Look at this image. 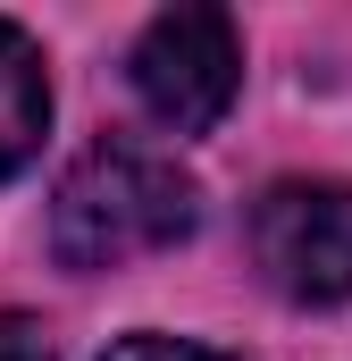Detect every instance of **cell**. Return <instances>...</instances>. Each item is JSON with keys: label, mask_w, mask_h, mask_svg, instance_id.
Masks as SVG:
<instances>
[{"label": "cell", "mask_w": 352, "mask_h": 361, "mask_svg": "<svg viewBox=\"0 0 352 361\" xmlns=\"http://www.w3.org/2000/svg\"><path fill=\"white\" fill-rule=\"evenodd\" d=\"M0 361H51L42 319H25V311H0Z\"/></svg>", "instance_id": "6"}, {"label": "cell", "mask_w": 352, "mask_h": 361, "mask_svg": "<svg viewBox=\"0 0 352 361\" xmlns=\"http://www.w3.org/2000/svg\"><path fill=\"white\" fill-rule=\"evenodd\" d=\"M193 219H201L193 177L176 169L168 152H143V143H118L109 135L51 193V252L68 269H126L143 252L184 244Z\"/></svg>", "instance_id": "1"}, {"label": "cell", "mask_w": 352, "mask_h": 361, "mask_svg": "<svg viewBox=\"0 0 352 361\" xmlns=\"http://www.w3.org/2000/svg\"><path fill=\"white\" fill-rule=\"evenodd\" d=\"M101 361H227V353H210V345H184V336H126V345H109Z\"/></svg>", "instance_id": "5"}, {"label": "cell", "mask_w": 352, "mask_h": 361, "mask_svg": "<svg viewBox=\"0 0 352 361\" xmlns=\"http://www.w3.org/2000/svg\"><path fill=\"white\" fill-rule=\"evenodd\" d=\"M51 135V76L25 25L0 17V177H17Z\"/></svg>", "instance_id": "4"}, {"label": "cell", "mask_w": 352, "mask_h": 361, "mask_svg": "<svg viewBox=\"0 0 352 361\" xmlns=\"http://www.w3.org/2000/svg\"><path fill=\"white\" fill-rule=\"evenodd\" d=\"M252 261L285 302H344L352 294V185L277 177L252 202Z\"/></svg>", "instance_id": "3"}, {"label": "cell", "mask_w": 352, "mask_h": 361, "mask_svg": "<svg viewBox=\"0 0 352 361\" xmlns=\"http://www.w3.org/2000/svg\"><path fill=\"white\" fill-rule=\"evenodd\" d=\"M134 101L168 126V135H210L227 118V101L244 85V42L227 8H160L134 34Z\"/></svg>", "instance_id": "2"}]
</instances>
